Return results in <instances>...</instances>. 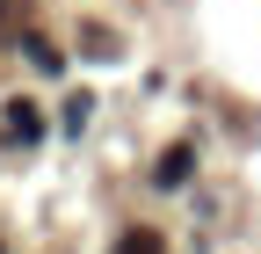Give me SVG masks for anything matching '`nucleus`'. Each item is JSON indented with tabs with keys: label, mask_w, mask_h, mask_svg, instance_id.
I'll use <instances>...</instances> for the list:
<instances>
[{
	"label": "nucleus",
	"mask_w": 261,
	"mask_h": 254,
	"mask_svg": "<svg viewBox=\"0 0 261 254\" xmlns=\"http://www.w3.org/2000/svg\"><path fill=\"white\" fill-rule=\"evenodd\" d=\"M44 131H51V123H44V109L29 102V94H15V102L0 109V138H8V145H44Z\"/></svg>",
	"instance_id": "f257e3e1"
},
{
	"label": "nucleus",
	"mask_w": 261,
	"mask_h": 254,
	"mask_svg": "<svg viewBox=\"0 0 261 254\" xmlns=\"http://www.w3.org/2000/svg\"><path fill=\"white\" fill-rule=\"evenodd\" d=\"M29 66H37V73H58V51H51L44 37H29Z\"/></svg>",
	"instance_id": "20e7f679"
},
{
	"label": "nucleus",
	"mask_w": 261,
	"mask_h": 254,
	"mask_svg": "<svg viewBox=\"0 0 261 254\" xmlns=\"http://www.w3.org/2000/svg\"><path fill=\"white\" fill-rule=\"evenodd\" d=\"M116 254H167V240H160L152 225H130V233L116 240Z\"/></svg>",
	"instance_id": "7ed1b4c3"
},
{
	"label": "nucleus",
	"mask_w": 261,
	"mask_h": 254,
	"mask_svg": "<svg viewBox=\"0 0 261 254\" xmlns=\"http://www.w3.org/2000/svg\"><path fill=\"white\" fill-rule=\"evenodd\" d=\"M189 174H196V145H167V153L152 160V182H160V189H181Z\"/></svg>",
	"instance_id": "f03ea898"
}]
</instances>
